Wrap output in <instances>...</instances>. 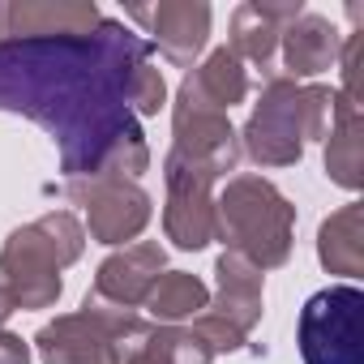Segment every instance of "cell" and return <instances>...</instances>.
Returning <instances> with one entry per match:
<instances>
[{"instance_id": "6da1fadb", "label": "cell", "mask_w": 364, "mask_h": 364, "mask_svg": "<svg viewBox=\"0 0 364 364\" xmlns=\"http://www.w3.org/2000/svg\"><path fill=\"white\" fill-rule=\"evenodd\" d=\"M150 52V39L116 18H99L90 35L5 39L0 112L56 137L65 180H137L150 167V146L129 112V82Z\"/></svg>"}, {"instance_id": "7a4b0ae2", "label": "cell", "mask_w": 364, "mask_h": 364, "mask_svg": "<svg viewBox=\"0 0 364 364\" xmlns=\"http://www.w3.org/2000/svg\"><path fill=\"white\" fill-rule=\"evenodd\" d=\"M86 249V228L69 210H52L18 228L0 249V291L18 309H52L65 291L60 270L73 266Z\"/></svg>"}, {"instance_id": "3957f363", "label": "cell", "mask_w": 364, "mask_h": 364, "mask_svg": "<svg viewBox=\"0 0 364 364\" xmlns=\"http://www.w3.org/2000/svg\"><path fill=\"white\" fill-rule=\"evenodd\" d=\"M334 124V90L300 86L291 77H270L240 133V150L257 167H291L309 137H326Z\"/></svg>"}, {"instance_id": "277c9868", "label": "cell", "mask_w": 364, "mask_h": 364, "mask_svg": "<svg viewBox=\"0 0 364 364\" xmlns=\"http://www.w3.org/2000/svg\"><path fill=\"white\" fill-rule=\"evenodd\" d=\"M296 206L266 176H232L215 202V240L249 257L257 270H274L291 257Z\"/></svg>"}, {"instance_id": "5b68a950", "label": "cell", "mask_w": 364, "mask_h": 364, "mask_svg": "<svg viewBox=\"0 0 364 364\" xmlns=\"http://www.w3.org/2000/svg\"><path fill=\"white\" fill-rule=\"evenodd\" d=\"M146 326L150 321H141L137 309H120L86 291L77 313H65L35 334V347L43 364H120L124 347L141 338Z\"/></svg>"}, {"instance_id": "8992f818", "label": "cell", "mask_w": 364, "mask_h": 364, "mask_svg": "<svg viewBox=\"0 0 364 364\" xmlns=\"http://www.w3.org/2000/svg\"><path fill=\"white\" fill-rule=\"evenodd\" d=\"M296 343L304 364H364V291L334 283L300 309Z\"/></svg>"}, {"instance_id": "52a82bcc", "label": "cell", "mask_w": 364, "mask_h": 364, "mask_svg": "<svg viewBox=\"0 0 364 364\" xmlns=\"http://www.w3.org/2000/svg\"><path fill=\"white\" fill-rule=\"evenodd\" d=\"M215 171L198 159L167 154L163 159V185H167V206H163V232L176 249H206L215 240Z\"/></svg>"}, {"instance_id": "ba28073f", "label": "cell", "mask_w": 364, "mask_h": 364, "mask_svg": "<svg viewBox=\"0 0 364 364\" xmlns=\"http://www.w3.org/2000/svg\"><path fill=\"white\" fill-rule=\"evenodd\" d=\"M171 137H176V154L206 163L215 176H228L240 167V137L228 120V112L210 107L206 99H198V90L189 82H180L176 90V107H171Z\"/></svg>"}, {"instance_id": "9c48e42d", "label": "cell", "mask_w": 364, "mask_h": 364, "mask_svg": "<svg viewBox=\"0 0 364 364\" xmlns=\"http://www.w3.org/2000/svg\"><path fill=\"white\" fill-rule=\"evenodd\" d=\"M65 193L86 210L90 240L99 245L137 240L150 223V193L137 180H65Z\"/></svg>"}, {"instance_id": "30bf717a", "label": "cell", "mask_w": 364, "mask_h": 364, "mask_svg": "<svg viewBox=\"0 0 364 364\" xmlns=\"http://www.w3.org/2000/svg\"><path fill=\"white\" fill-rule=\"evenodd\" d=\"M133 22H141L159 43V52L176 65V69H193V60L202 56L206 39H210V5L206 0H163V5H133L129 9Z\"/></svg>"}, {"instance_id": "8fae6325", "label": "cell", "mask_w": 364, "mask_h": 364, "mask_svg": "<svg viewBox=\"0 0 364 364\" xmlns=\"http://www.w3.org/2000/svg\"><path fill=\"white\" fill-rule=\"evenodd\" d=\"M163 266H167V253L159 240H133V245L116 249L112 257H103L90 291L120 304V309H137L150 296L154 279L163 274Z\"/></svg>"}, {"instance_id": "7c38bea8", "label": "cell", "mask_w": 364, "mask_h": 364, "mask_svg": "<svg viewBox=\"0 0 364 364\" xmlns=\"http://www.w3.org/2000/svg\"><path fill=\"white\" fill-rule=\"evenodd\" d=\"M95 0H14L5 5V35L9 39H65L90 35L99 26Z\"/></svg>"}, {"instance_id": "4fadbf2b", "label": "cell", "mask_w": 364, "mask_h": 364, "mask_svg": "<svg viewBox=\"0 0 364 364\" xmlns=\"http://www.w3.org/2000/svg\"><path fill=\"white\" fill-rule=\"evenodd\" d=\"M304 14L300 0H245V5L232 14V52L240 60H253L262 69H270L283 31Z\"/></svg>"}, {"instance_id": "5bb4252c", "label": "cell", "mask_w": 364, "mask_h": 364, "mask_svg": "<svg viewBox=\"0 0 364 364\" xmlns=\"http://www.w3.org/2000/svg\"><path fill=\"white\" fill-rule=\"evenodd\" d=\"M215 279H219V291L206 304V313L223 317L232 330H240L249 338V330L262 321V270L249 257L223 249L215 262Z\"/></svg>"}, {"instance_id": "9a60e30c", "label": "cell", "mask_w": 364, "mask_h": 364, "mask_svg": "<svg viewBox=\"0 0 364 364\" xmlns=\"http://www.w3.org/2000/svg\"><path fill=\"white\" fill-rule=\"evenodd\" d=\"M283 65H287V77L300 82V77H317L326 69L338 65V52H343V35L338 26L326 18V14H300L287 31H283Z\"/></svg>"}, {"instance_id": "2e32d148", "label": "cell", "mask_w": 364, "mask_h": 364, "mask_svg": "<svg viewBox=\"0 0 364 364\" xmlns=\"http://www.w3.org/2000/svg\"><path fill=\"white\" fill-rule=\"evenodd\" d=\"M326 176L351 193L364 185V116L360 103L343 99L338 90H334V124L326 133Z\"/></svg>"}, {"instance_id": "e0dca14e", "label": "cell", "mask_w": 364, "mask_h": 364, "mask_svg": "<svg viewBox=\"0 0 364 364\" xmlns=\"http://www.w3.org/2000/svg\"><path fill=\"white\" fill-rule=\"evenodd\" d=\"M317 262L343 279L364 274V206L360 202L334 210L317 228Z\"/></svg>"}, {"instance_id": "ac0fdd59", "label": "cell", "mask_w": 364, "mask_h": 364, "mask_svg": "<svg viewBox=\"0 0 364 364\" xmlns=\"http://www.w3.org/2000/svg\"><path fill=\"white\" fill-rule=\"evenodd\" d=\"M141 304L150 309L154 326H180V321H193V317L206 313L210 287L198 274H189V270H163Z\"/></svg>"}, {"instance_id": "d6986e66", "label": "cell", "mask_w": 364, "mask_h": 364, "mask_svg": "<svg viewBox=\"0 0 364 364\" xmlns=\"http://www.w3.org/2000/svg\"><path fill=\"white\" fill-rule=\"evenodd\" d=\"M185 82L198 90V99H206L219 112H232L249 95V73H245V65H240V56L232 48H215Z\"/></svg>"}, {"instance_id": "ffe728a7", "label": "cell", "mask_w": 364, "mask_h": 364, "mask_svg": "<svg viewBox=\"0 0 364 364\" xmlns=\"http://www.w3.org/2000/svg\"><path fill=\"white\" fill-rule=\"evenodd\" d=\"M163 103H167V82H163V73L146 60V65L133 73V82H129V112H133V116H159Z\"/></svg>"}, {"instance_id": "44dd1931", "label": "cell", "mask_w": 364, "mask_h": 364, "mask_svg": "<svg viewBox=\"0 0 364 364\" xmlns=\"http://www.w3.org/2000/svg\"><path fill=\"white\" fill-rule=\"evenodd\" d=\"M120 364H176L171 360V343H167V326H146L141 338H133L120 355Z\"/></svg>"}, {"instance_id": "7402d4cb", "label": "cell", "mask_w": 364, "mask_h": 364, "mask_svg": "<svg viewBox=\"0 0 364 364\" xmlns=\"http://www.w3.org/2000/svg\"><path fill=\"white\" fill-rule=\"evenodd\" d=\"M189 330H193V334L215 351V355H219V351H240V347H245V334H240V330H232V326H228L223 317H215V313L193 317V326H189Z\"/></svg>"}, {"instance_id": "603a6c76", "label": "cell", "mask_w": 364, "mask_h": 364, "mask_svg": "<svg viewBox=\"0 0 364 364\" xmlns=\"http://www.w3.org/2000/svg\"><path fill=\"white\" fill-rule=\"evenodd\" d=\"M0 364H31V343L22 334L0 330Z\"/></svg>"}, {"instance_id": "cb8c5ba5", "label": "cell", "mask_w": 364, "mask_h": 364, "mask_svg": "<svg viewBox=\"0 0 364 364\" xmlns=\"http://www.w3.org/2000/svg\"><path fill=\"white\" fill-rule=\"evenodd\" d=\"M9 313H14V304L5 300V291H0V330H5V321H9Z\"/></svg>"}, {"instance_id": "d4e9b609", "label": "cell", "mask_w": 364, "mask_h": 364, "mask_svg": "<svg viewBox=\"0 0 364 364\" xmlns=\"http://www.w3.org/2000/svg\"><path fill=\"white\" fill-rule=\"evenodd\" d=\"M5 39H9L5 35V5H0V48H5Z\"/></svg>"}]
</instances>
